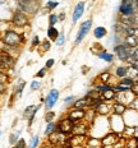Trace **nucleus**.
Instances as JSON below:
<instances>
[{
  "label": "nucleus",
  "instance_id": "7c9ffc66",
  "mask_svg": "<svg viewBox=\"0 0 138 148\" xmlns=\"http://www.w3.org/2000/svg\"><path fill=\"white\" fill-rule=\"evenodd\" d=\"M127 72H128V66H118L115 69V77L119 79H123L127 77Z\"/></svg>",
  "mask_w": 138,
  "mask_h": 148
},
{
  "label": "nucleus",
  "instance_id": "5fc2aeb1",
  "mask_svg": "<svg viewBox=\"0 0 138 148\" xmlns=\"http://www.w3.org/2000/svg\"><path fill=\"white\" fill-rule=\"evenodd\" d=\"M53 148H67L65 146H53Z\"/></svg>",
  "mask_w": 138,
  "mask_h": 148
},
{
  "label": "nucleus",
  "instance_id": "a18cd8bd",
  "mask_svg": "<svg viewBox=\"0 0 138 148\" xmlns=\"http://www.w3.org/2000/svg\"><path fill=\"white\" fill-rule=\"evenodd\" d=\"M46 74H47V69H46V68L44 66V68H41V69L38 70L37 73H36V79H41V78H44V77H46Z\"/></svg>",
  "mask_w": 138,
  "mask_h": 148
},
{
  "label": "nucleus",
  "instance_id": "423d86ee",
  "mask_svg": "<svg viewBox=\"0 0 138 148\" xmlns=\"http://www.w3.org/2000/svg\"><path fill=\"white\" fill-rule=\"evenodd\" d=\"M91 27H92V19L90 18V19L84 21V22L81 23V26H79V29L78 32H77V36H76V40H74V44L78 45L81 44L82 41L84 40V37L88 35V32L91 31Z\"/></svg>",
  "mask_w": 138,
  "mask_h": 148
},
{
  "label": "nucleus",
  "instance_id": "7ed1b4c3",
  "mask_svg": "<svg viewBox=\"0 0 138 148\" xmlns=\"http://www.w3.org/2000/svg\"><path fill=\"white\" fill-rule=\"evenodd\" d=\"M109 124H110V129L113 130V133H116L119 135H122L125 129V123L123 120V116H119V115H114L113 114L109 119Z\"/></svg>",
  "mask_w": 138,
  "mask_h": 148
},
{
  "label": "nucleus",
  "instance_id": "de8ad7c7",
  "mask_svg": "<svg viewBox=\"0 0 138 148\" xmlns=\"http://www.w3.org/2000/svg\"><path fill=\"white\" fill-rule=\"evenodd\" d=\"M15 147H17V148H26V147H27V143H26V140H24L23 138H21V139L18 140V143L15 144Z\"/></svg>",
  "mask_w": 138,
  "mask_h": 148
},
{
  "label": "nucleus",
  "instance_id": "ea45409f",
  "mask_svg": "<svg viewBox=\"0 0 138 148\" xmlns=\"http://www.w3.org/2000/svg\"><path fill=\"white\" fill-rule=\"evenodd\" d=\"M65 41H67V38H65V35H64V32H60L59 33V37H58V40L55 41V45H56L58 47H61V46L65 45Z\"/></svg>",
  "mask_w": 138,
  "mask_h": 148
},
{
  "label": "nucleus",
  "instance_id": "58836bf2",
  "mask_svg": "<svg viewBox=\"0 0 138 148\" xmlns=\"http://www.w3.org/2000/svg\"><path fill=\"white\" fill-rule=\"evenodd\" d=\"M41 87H42V82H40L38 79H33V81L31 82V84H30L31 91H40Z\"/></svg>",
  "mask_w": 138,
  "mask_h": 148
},
{
  "label": "nucleus",
  "instance_id": "1a4fd4ad",
  "mask_svg": "<svg viewBox=\"0 0 138 148\" xmlns=\"http://www.w3.org/2000/svg\"><path fill=\"white\" fill-rule=\"evenodd\" d=\"M74 124H76L74 121H72L68 116H65V118L59 120V123H58V130H59L60 133H63V134H65L69 137V134H72V132H73Z\"/></svg>",
  "mask_w": 138,
  "mask_h": 148
},
{
  "label": "nucleus",
  "instance_id": "864d4df0",
  "mask_svg": "<svg viewBox=\"0 0 138 148\" xmlns=\"http://www.w3.org/2000/svg\"><path fill=\"white\" fill-rule=\"evenodd\" d=\"M41 148H53V146H51V144H44Z\"/></svg>",
  "mask_w": 138,
  "mask_h": 148
},
{
  "label": "nucleus",
  "instance_id": "c756f323",
  "mask_svg": "<svg viewBox=\"0 0 138 148\" xmlns=\"http://www.w3.org/2000/svg\"><path fill=\"white\" fill-rule=\"evenodd\" d=\"M127 77L130 79H138V68L134 65H129L128 66V72H127Z\"/></svg>",
  "mask_w": 138,
  "mask_h": 148
},
{
  "label": "nucleus",
  "instance_id": "ddd939ff",
  "mask_svg": "<svg viewBox=\"0 0 138 148\" xmlns=\"http://www.w3.org/2000/svg\"><path fill=\"white\" fill-rule=\"evenodd\" d=\"M134 98H136V96H134L133 93H132L130 91L128 92H116V97H115V101L119 103H123V105H129L134 101Z\"/></svg>",
  "mask_w": 138,
  "mask_h": 148
},
{
  "label": "nucleus",
  "instance_id": "bb28decb",
  "mask_svg": "<svg viewBox=\"0 0 138 148\" xmlns=\"http://www.w3.org/2000/svg\"><path fill=\"white\" fill-rule=\"evenodd\" d=\"M55 132H58V123H55V121L47 123V124H46V128H45V132H44L46 137H49V135L55 133Z\"/></svg>",
  "mask_w": 138,
  "mask_h": 148
},
{
  "label": "nucleus",
  "instance_id": "2f4dec72",
  "mask_svg": "<svg viewBox=\"0 0 138 148\" xmlns=\"http://www.w3.org/2000/svg\"><path fill=\"white\" fill-rule=\"evenodd\" d=\"M125 148H138V137H132L125 140Z\"/></svg>",
  "mask_w": 138,
  "mask_h": 148
},
{
  "label": "nucleus",
  "instance_id": "473e14b6",
  "mask_svg": "<svg viewBox=\"0 0 138 148\" xmlns=\"http://www.w3.org/2000/svg\"><path fill=\"white\" fill-rule=\"evenodd\" d=\"M19 135H21V130L14 132V133H10L9 134V143H10L12 146H15V144L18 143V140L21 139Z\"/></svg>",
  "mask_w": 138,
  "mask_h": 148
},
{
  "label": "nucleus",
  "instance_id": "f8f14e48",
  "mask_svg": "<svg viewBox=\"0 0 138 148\" xmlns=\"http://www.w3.org/2000/svg\"><path fill=\"white\" fill-rule=\"evenodd\" d=\"M40 107H41V105L38 103V105H30V106H27L26 109H24L23 118L28 120V126L32 125V123H33V120H35L36 115H37Z\"/></svg>",
  "mask_w": 138,
  "mask_h": 148
},
{
  "label": "nucleus",
  "instance_id": "9b49d317",
  "mask_svg": "<svg viewBox=\"0 0 138 148\" xmlns=\"http://www.w3.org/2000/svg\"><path fill=\"white\" fill-rule=\"evenodd\" d=\"M68 138H69L68 135L60 133V132L58 130V132H55V133L49 135L47 140H49V144H51V146H65Z\"/></svg>",
  "mask_w": 138,
  "mask_h": 148
},
{
  "label": "nucleus",
  "instance_id": "a878e982",
  "mask_svg": "<svg viewBox=\"0 0 138 148\" xmlns=\"http://www.w3.org/2000/svg\"><path fill=\"white\" fill-rule=\"evenodd\" d=\"M24 87H26V81H23V79H19V81L15 83V87H14V92H13V93L17 97H19L21 95H22Z\"/></svg>",
  "mask_w": 138,
  "mask_h": 148
},
{
  "label": "nucleus",
  "instance_id": "bf43d9fd",
  "mask_svg": "<svg viewBox=\"0 0 138 148\" xmlns=\"http://www.w3.org/2000/svg\"><path fill=\"white\" fill-rule=\"evenodd\" d=\"M12 148H17V147H15V146H13V147H12Z\"/></svg>",
  "mask_w": 138,
  "mask_h": 148
},
{
  "label": "nucleus",
  "instance_id": "79ce46f5",
  "mask_svg": "<svg viewBox=\"0 0 138 148\" xmlns=\"http://www.w3.org/2000/svg\"><path fill=\"white\" fill-rule=\"evenodd\" d=\"M38 146H40V137L38 135H33L30 142V148H38Z\"/></svg>",
  "mask_w": 138,
  "mask_h": 148
},
{
  "label": "nucleus",
  "instance_id": "e433bc0d",
  "mask_svg": "<svg viewBox=\"0 0 138 148\" xmlns=\"http://www.w3.org/2000/svg\"><path fill=\"white\" fill-rule=\"evenodd\" d=\"M110 78H111V73H110V72H104V73H101L99 75L100 82L104 83V84H107L109 81H110Z\"/></svg>",
  "mask_w": 138,
  "mask_h": 148
},
{
  "label": "nucleus",
  "instance_id": "37998d69",
  "mask_svg": "<svg viewBox=\"0 0 138 148\" xmlns=\"http://www.w3.org/2000/svg\"><path fill=\"white\" fill-rule=\"evenodd\" d=\"M55 116H56V114H55L54 111H47V112L45 114V121L46 123H53Z\"/></svg>",
  "mask_w": 138,
  "mask_h": 148
},
{
  "label": "nucleus",
  "instance_id": "72a5a7b5",
  "mask_svg": "<svg viewBox=\"0 0 138 148\" xmlns=\"http://www.w3.org/2000/svg\"><path fill=\"white\" fill-rule=\"evenodd\" d=\"M86 97H87V98H90L91 101L101 100V93H100V92H97L96 89H91V91H88V93L86 95Z\"/></svg>",
  "mask_w": 138,
  "mask_h": 148
},
{
  "label": "nucleus",
  "instance_id": "f3484780",
  "mask_svg": "<svg viewBox=\"0 0 138 148\" xmlns=\"http://www.w3.org/2000/svg\"><path fill=\"white\" fill-rule=\"evenodd\" d=\"M0 65H3L4 68H7L8 70H10L15 65V59L13 56H10L9 54H7V52L1 51L0 52Z\"/></svg>",
  "mask_w": 138,
  "mask_h": 148
},
{
  "label": "nucleus",
  "instance_id": "aec40b11",
  "mask_svg": "<svg viewBox=\"0 0 138 148\" xmlns=\"http://www.w3.org/2000/svg\"><path fill=\"white\" fill-rule=\"evenodd\" d=\"M90 106H91V100L87 97L78 98V100H76L74 103H73V107H74V109H81V110L90 109Z\"/></svg>",
  "mask_w": 138,
  "mask_h": 148
},
{
  "label": "nucleus",
  "instance_id": "13d9d810",
  "mask_svg": "<svg viewBox=\"0 0 138 148\" xmlns=\"http://www.w3.org/2000/svg\"><path fill=\"white\" fill-rule=\"evenodd\" d=\"M1 134H3V133H1V130H0V138H1Z\"/></svg>",
  "mask_w": 138,
  "mask_h": 148
},
{
  "label": "nucleus",
  "instance_id": "6e6552de",
  "mask_svg": "<svg viewBox=\"0 0 138 148\" xmlns=\"http://www.w3.org/2000/svg\"><path fill=\"white\" fill-rule=\"evenodd\" d=\"M59 97H60V92L58 91L56 88L50 89V91H49V93L46 95V97H45V102H44L45 109L47 111H51V109H53L55 105H56Z\"/></svg>",
  "mask_w": 138,
  "mask_h": 148
},
{
  "label": "nucleus",
  "instance_id": "09e8293b",
  "mask_svg": "<svg viewBox=\"0 0 138 148\" xmlns=\"http://www.w3.org/2000/svg\"><path fill=\"white\" fill-rule=\"evenodd\" d=\"M130 92L134 95L136 97H138V83L134 82V84L130 87Z\"/></svg>",
  "mask_w": 138,
  "mask_h": 148
},
{
  "label": "nucleus",
  "instance_id": "4d7b16f0",
  "mask_svg": "<svg viewBox=\"0 0 138 148\" xmlns=\"http://www.w3.org/2000/svg\"><path fill=\"white\" fill-rule=\"evenodd\" d=\"M73 148H84V147H73Z\"/></svg>",
  "mask_w": 138,
  "mask_h": 148
},
{
  "label": "nucleus",
  "instance_id": "49530a36",
  "mask_svg": "<svg viewBox=\"0 0 138 148\" xmlns=\"http://www.w3.org/2000/svg\"><path fill=\"white\" fill-rule=\"evenodd\" d=\"M74 101H76V98L73 96H67L65 98H64V105H65V106H70V105H72L73 106Z\"/></svg>",
  "mask_w": 138,
  "mask_h": 148
},
{
  "label": "nucleus",
  "instance_id": "f257e3e1",
  "mask_svg": "<svg viewBox=\"0 0 138 148\" xmlns=\"http://www.w3.org/2000/svg\"><path fill=\"white\" fill-rule=\"evenodd\" d=\"M0 40H1L3 45L8 46V47H19L21 45H23L26 42L23 35H21V33H18L17 31L12 28L3 31V35Z\"/></svg>",
  "mask_w": 138,
  "mask_h": 148
},
{
  "label": "nucleus",
  "instance_id": "f03ea898",
  "mask_svg": "<svg viewBox=\"0 0 138 148\" xmlns=\"http://www.w3.org/2000/svg\"><path fill=\"white\" fill-rule=\"evenodd\" d=\"M40 7H41V3L37 1V0H21V1H17V9L23 12L28 17L37 13L40 10Z\"/></svg>",
  "mask_w": 138,
  "mask_h": 148
},
{
  "label": "nucleus",
  "instance_id": "0eeeda50",
  "mask_svg": "<svg viewBox=\"0 0 138 148\" xmlns=\"http://www.w3.org/2000/svg\"><path fill=\"white\" fill-rule=\"evenodd\" d=\"M114 52L116 54V56H118V59L120 61H128V59L132 56L133 49L128 47L125 44H119L114 47Z\"/></svg>",
  "mask_w": 138,
  "mask_h": 148
},
{
  "label": "nucleus",
  "instance_id": "2eb2a0df",
  "mask_svg": "<svg viewBox=\"0 0 138 148\" xmlns=\"http://www.w3.org/2000/svg\"><path fill=\"white\" fill-rule=\"evenodd\" d=\"M88 132H90V124L82 120V121H78L74 124L72 135H87Z\"/></svg>",
  "mask_w": 138,
  "mask_h": 148
},
{
  "label": "nucleus",
  "instance_id": "6ab92c4d",
  "mask_svg": "<svg viewBox=\"0 0 138 148\" xmlns=\"http://www.w3.org/2000/svg\"><path fill=\"white\" fill-rule=\"evenodd\" d=\"M96 114L97 115H100V116H106V115H109V114H111L113 112V103H109V102H101L100 103V106L97 107L96 110Z\"/></svg>",
  "mask_w": 138,
  "mask_h": 148
},
{
  "label": "nucleus",
  "instance_id": "4c0bfd02",
  "mask_svg": "<svg viewBox=\"0 0 138 148\" xmlns=\"http://www.w3.org/2000/svg\"><path fill=\"white\" fill-rule=\"evenodd\" d=\"M119 84L130 88L134 84V81H133V79H130V78H128V77H125V78H123V79H119Z\"/></svg>",
  "mask_w": 138,
  "mask_h": 148
},
{
  "label": "nucleus",
  "instance_id": "a211bd4d",
  "mask_svg": "<svg viewBox=\"0 0 138 148\" xmlns=\"http://www.w3.org/2000/svg\"><path fill=\"white\" fill-rule=\"evenodd\" d=\"M84 13V3L83 1H79L76 4L74 9H73V14H72V22L77 23L79 19L82 18V15Z\"/></svg>",
  "mask_w": 138,
  "mask_h": 148
},
{
  "label": "nucleus",
  "instance_id": "c85d7f7f",
  "mask_svg": "<svg viewBox=\"0 0 138 148\" xmlns=\"http://www.w3.org/2000/svg\"><path fill=\"white\" fill-rule=\"evenodd\" d=\"M106 35H107V31L105 27H96V28L93 29V36H95V38H97V40L104 38Z\"/></svg>",
  "mask_w": 138,
  "mask_h": 148
},
{
  "label": "nucleus",
  "instance_id": "39448f33",
  "mask_svg": "<svg viewBox=\"0 0 138 148\" xmlns=\"http://www.w3.org/2000/svg\"><path fill=\"white\" fill-rule=\"evenodd\" d=\"M136 1L133 0H123L120 7H119V13L123 17H133L136 15Z\"/></svg>",
  "mask_w": 138,
  "mask_h": 148
},
{
  "label": "nucleus",
  "instance_id": "4be33fe9",
  "mask_svg": "<svg viewBox=\"0 0 138 148\" xmlns=\"http://www.w3.org/2000/svg\"><path fill=\"white\" fill-rule=\"evenodd\" d=\"M59 29L56 27H49L47 31H46V36H47V40L50 41H56L58 37H59Z\"/></svg>",
  "mask_w": 138,
  "mask_h": 148
},
{
  "label": "nucleus",
  "instance_id": "3c124183",
  "mask_svg": "<svg viewBox=\"0 0 138 148\" xmlns=\"http://www.w3.org/2000/svg\"><path fill=\"white\" fill-rule=\"evenodd\" d=\"M130 109H133L134 111H137L138 112V97L134 98V101L130 103Z\"/></svg>",
  "mask_w": 138,
  "mask_h": 148
},
{
  "label": "nucleus",
  "instance_id": "c9c22d12",
  "mask_svg": "<svg viewBox=\"0 0 138 148\" xmlns=\"http://www.w3.org/2000/svg\"><path fill=\"white\" fill-rule=\"evenodd\" d=\"M47 21H49V27H55V24L59 22V17L55 13H50L47 17Z\"/></svg>",
  "mask_w": 138,
  "mask_h": 148
},
{
  "label": "nucleus",
  "instance_id": "9d476101",
  "mask_svg": "<svg viewBox=\"0 0 138 148\" xmlns=\"http://www.w3.org/2000/svg\"><path fill=\"white\" fill-rule=\"evenodd\" d=\"M123 120L125 123V126H130V128H136L138 125V112L133 109H127V111L123 115Z\"/></svg>",
  "mask_w": 138,
  "mask_h": 148
},
{
  "label": "nucleus",
  "instance_id": "5701e85b",
  "mask_svg": "<svg viewBox=\"0 0 138 148\" xmlns=\"http://www.w3.org/2000/svg\"><path fill=\"white\" fill-rule=\"evenodd\" d=\"M115 97H116V92L114 91V88L109 89V91L104 92V93L101 95V100H102L104 102H109V101L115 100Z\"/></svg>",
  "mask_w": 138,
  "mask_h": 148
},
{
  "label": "nucleus",
  "instance_id": "b1692460",
  "mask_svg": "<svg viewBox=\"0 0 138 148\" xmlns=\"http://www.w3.org/2000/svg\"><path fill=\"white\" fill-rule=\"evenodd\" d=\"M124 44L130 49H134V47H138V37L137 36H125V40H124Z\"/></svg>",
  "mask_w": 138,
  "mask_h": 148
},
{
  "label": "nucleus",
  "instance_id": "a19ab883",
  "mask_svg": "<svg viewBox=\"0 0 138 148\" xmlns=\"http://www.w3.org/2000/svg\"><path fill=\"white\" fill-rule=\"evenodd\" d=\"M58 5H59V3H58V1H51V0H49V1H46V3H45V8H46V10H50V12L55 10V9L58 8Z\"/></svg>",
  "mask_w": 138,
  "mask_h": 148
},
{
  "label": "nucleus",
  "instance_id": "20e7f679",
  "mask_svg": "<svg viewBox=\"0 0 138 148\" xmlns=\"http://www.w3.org/2000/svg\"><path fill=\"white\" fill-rule=\"evenodd\" d=\"M28 22H30V17L27 14H24L23 12L18 10V9H15V10L13 12L10 23L13 24L14 27H19V28H22V27H26L27 24H28Z\"/></svg>",
  "mask_w": 138,
  "mask_h": 148
},
{
  "label": "nucleus",
  "instance_id": "412c9836",
  "mask_svg": "<svg viewBox=\"0 0 138 148\" xmlns=\"http://www.w3.org/2000/svg\"><path fill=\"white\" fill-rule=\"evenodd\" d=\"M125 111H127V106H125V105L119 103V102H114V103H113V114H114V115L123 116Z\"/></svg>",
  "mask_w": 138,
  "mask_h": 148
},
{
  "label": "nucleus",
  "instance_id": "dca6fc26",
  "mask_svg": "<svg viewBox=\"0 0 138 148\" xmlns=\"http://www.w3.org/2000/svg\"><path fill=\"white\" fill-rule=\"evenodd\" d=\"M86 112L87 111L86 110H81V109H70L68 111V118L72 120V121H74V123H78V121H82L84 118H86Z\"/></svg>",
  "mask_w": 138,
  "mask_h": 148
},
{
  "label": "nucleus",
  "instance_id": "393cba45",
  "mask_svg": "<svg viewBox=\"0 0 138 148\" xmlns=\"http://www.w3.org/2000/svg\"><path fill=\"white\" fill-rule=\"evenodd\" d=\"M97 56H99L101 60L106 61V63H111V61L114 60V55H113L111 52L106 51V50H102V51H100L99 54H97Z\"/></svg>",
  "mask_w": 138,
  "mask_h": 148
},
{
  "label": "nucleus",
  "instance_id": "6e6d98bb",
  "mask_svg": "<svg viewBox=\"0 0 138 148\" xmlns=\"http://www.w3.org/2000/svg\"><path fill=\"white\" fill-rule=\"evenodd\" d=\"M102 148H115V147H113V146H109V147H102Z\"/></svg>",
  "mask_w": 138,
  "mask_h": 148
},
{
  "label": "nucleus",
  "instance_id": "c03bdc74",
  "mask_svg": "<svg viewBox=\"0 0 138 148\" xmlns=\"http://www.w3.org/2000/svg\"><path fill=\"white\" fill-rule=\"evenodd\" d=\"M40 45H41V40H40L38 35H35L31 40V46L32 47H40Z\"/></svg>",
  "mask_w": 138,
  "mask_h": 148
},
{
  "label": "nucleus",
  "instance_id": "052dcab7",
  "mask_svg": "<svg viewBox=\"0 0 138 148\" xmlns=\"http://www.w3.org/2000/svg\"><path fill=\"white\" fill-rule=\"evenodd\" d=\"M101 148H102V147H101Z\"/></svg>",
  "mask_w": 138,
  "mask_h": 148
},
{
  "label": "nucleus",
  "instance_id": "4468645a",
  "mask_svg": "<svg viewBox=\"0 0 138 148\" xmlns=\"http://www.w3.org/2000/svg\"><path fill=\"white\" fill-rule=\"evenodd\" d=\"M122 137H123V135L113 133V132H111V133H107L104 138H101V146H102V147H109V146L114 147Z\"/></svg>",
  "mask_w": 138,
  "mask_h": 148
},
{
  "label": "nucleus",
  "instance_id": "f704fd0d",
  "mask_svg": "<svg viewBox=\"0 0 138 148\" xmlns=\"http://www.w3.org/2000/svg\"><path fill=\"white\" fill-rule=\"evenodd\" d=\"M51 47V42L49 41L47 38L46 40H42L41 41V45H40V50H41V54H45L46 51H49Z\"/></svg>",
  "mask_w": 138,
  "mask_h": 148
},
{
  "label": "nucleus",
  "instance_id": "cd10ccee",
  "mask_svg": "<svg viewBox=\"0 0 138 148\" xmlns=\"http://www.w3.org/2000/svg\"><path fill=\"white\" fill-rule=\"evenodd\" d=\"M86 147L87 148H101V139H97V138H88L87 143H86Z\"/></svg>",
  "mask_w": 138,
  "mask_h": 148
},
{
  "label": "nucleus",
  "instance_id": "603ef678",
  "mask_svg": "<svg viewBox=\"0 0 138 148\" xmlns=\"http://www.w3.org/2000/svg\"><path fill=\"white\" fill-rule=\"evenodd\" d=\"M58 17H59V22H63V21L65 19L67 15H65V13H64V12H61V13L58 14Z\"/></svg>",
  "mask_w": 138,
  "mask_h": 148
},
{
  "label": "nucleus",
  "instance_id": "8fccbe9b",
  "mask_svg": "<svg viewBox=\"0 0 138 148\" xmlns=\"http://www.w3.org/2000/svg\"><path fill=\"white\" fill-rule=\"evenodd\" d=\"M54 64H55V60L54 59H49V60H46V64H45V68L46 69H51V68L54 66Z\"/></svg>",
  "mask_w": 138,
  "mask_h": 148
}]
</instances>
